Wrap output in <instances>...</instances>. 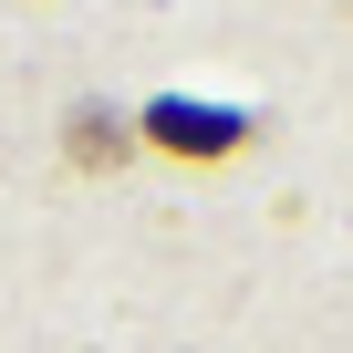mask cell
<instances>
[{"instance_id":"cell-1","label":"cell","mask_w":353,"mask_h":353,"mask_svg":"<svg viewBox=\"0 0 353 353\" xmlns=\"http://www.w3.org/2000/svg\"><path fill=\"white\" fill-rule=\"evenodd\" d=\"M145 135H156V145H198V156L239 145V125H229V114H198V104H156V114H145Z\"/></svg>"},{"instance_id":"cell-2","label":"cell","mask_w":353,"mask_h":353,"mask_svg":"<svg viewBox=\"0 0 353 353\" xmlns=\"http://www.w3.org/2000/svg\"><path fill=\"white\" fill-rule=\"evenodd\" d=\"M63 145H73V166H125V156H135V125H114L104 104H83V114L63 125Z\"/></svg>"}]
</instances>
